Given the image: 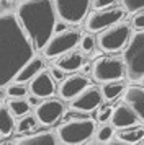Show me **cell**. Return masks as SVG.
<instances>
[{
  "instance_id": "6da1fadb",
  "label": "cell",
  "mask_w": 144,
  "mask_h": 145,
  "mask_svg": "<svg viewBox=\"0 0 144 145\" xmlns=\"http://www.w3.org/2000/svg\"><path fill=\"white\" fill-rule=\"evenodd\" d=\"M33 49L17 16L0 15V86L15 80L23 64L33 57Z\"/></svg>"
},
{
  "instance_id": "7a4b0ae2",
  "label": "cell",
  "mask_w": 144,
  "mask_h": 145,
  "mask_svg": "<svg viewBox=\"0 0 144 145\" xmlns=\"http://www.w3.org/2000/svg\"><path fill=\"white\" fill-rule=\"evenodd\" d=\"M17 20L34 49H43L54 33L56 10L52 0H25L17 8Z\"/></svg>"
},
{
  "instance_id": "3957f363",
  "label": "cell",
  "mask_w": 144,
  "mask_h": 145,
  "mask_svg": "<svg viewBox=\"0 0 144 145\" xmlns=\"http://www.w3.org/2000/svg\"><path fill=\"white\" fill-rule=\"evenodd\" d=\"M126 77L133 82H139L144 77V29H137L131 34L123 54Z\"/></svg>"
},
{
  "instance_id": "277c9868",
  "label": "cell",
  "mask_w": 144,
  "mask_h": 145,
  "mask_svg": "<svg viewBox=\"0 0 144 145\" xmlns=\"http://www.w3.org/2000/svg\"><path fill=\"white\" fill-rule=\"evenodd\" d=\"M95 134V122L92 119H72L61 124L56 131L62 144H84Z\"/></svg>"
},
{
  "instance_id": "5b68a950",
  "label": "cell",
  "mask_w": 144,
  "mask_h": 145,
  "mask_svg": "<svg viewBox=\"0 0 144 145\" xmlns=\"http://www.w3.org/2000/svg\"><path fill=\"white\" fill-rule=\"evenodd\" d=\"M92 75L97 82L102 83L121 80L126 75L123 59L116 56H98L92 65Z\"/></svg>"
},
{
  "instance_id": "8992f818",
  "label": "cell",
  "mask_w": 144,
  "mask_h": 145,
  "mask_svg": "<svg viewBox=\"0 0 144 145\" xmlns=\"http://www.w3.org/2000/svg\"><path fill=\"white\" fill-rule=\"evenodd\" d=\"M131 38V26L128 23L118 21L111 26L105 28L98 34V46L105 52H116L124 44H128Z\"/></svg>"
},
{
  "instance_id": "52a82bcc",
  "label": "cell",
  "mask_w": 144,
  "mask_h": 145,
  "mask_svg": "<svg viewBox=\"0 0 144 145\" xmlns=\"http://www.w3.org/2000/svg\"><path fill=\"white\" fill-rule=\"evenodd\" d=\"M56 15L67 25H79L89 13L92 0H52Z\"/></svg>"
},
{
  "instance_id": "ba28073f",
  "label": "cell",
  "mask_w": 144,
  "mask_h": 145,
  "mask_svg": "<svg viewBox=\"0 0 144 145\" xmlns=\"http://www.w3.org/2000/svg\"><path fill=\"white\" fill-rule=\"evenodd\" d=\"M79 39H80V33L77 29H64V31H57L56 34L52 33L49 41L43 47L44 56L49 59L59 57V56L72 51L79 44Z\"/></svg>"
},
{
  "instance_id": "9c48e42d",
  "label": "cell",
  "mask_w": 144,
  "mask_h": 145,
  "mask_svg": "<svg viewBox=\"0 0 144 145\" xmlns=\"http://www.w3.org/2000/svg\"><path fill=\"white\" fill-rule=\"evenodd\" d=\"M124 8L123 7H108V8H102V10H95L87 16L85 26L89 31H102L105 28L115 25L118 21H121V18L124 16Z\"/></svg>"
},
{
  "instance_id": "30bf717a",
  "label": "cell",
  "mask_w": 144,
  "mask_h": 145,
  "mask_svg": "<svg viewBox=\"0 0 144 145\" xmlns=\"http://www.w3.org/2000/svg\"><path fill=\"white\" fill-rule=\"evenodd\" d=\"M102 91L97 86H85L80 93H77L71 99V109L79 112H90L102 105Z\"/></svg>"
},
{
  "instance_id": "8fae6325",
  "label": "cell",
  "mask_w": 144,
  "mask_h": 145,
  "mask_svg": "<svg viewBox=\"0 0 144 145\" xmlns=\"http://www.w3.org/2000/svg\"><path fill=\"white\" fill-rule=\"evenodd\" d=\"M62 114H64V105L56 98H46L44 101L38 103L34 111L38 122L44 125H52L54 122H57Z\"/></svg>"
},
{
  "instance_id": "7c38bea8",
  "label": "cell",
  "mask_w": 144,
  "mask_h": 145,
  "mask_svg": "<svg viewBox=\"0 0 144 145\" xmlns=\"http://www.w3.org/2000/svg\"><path fill=\"white\" fill-rule=\"evenodd\" d=\"M56 90V83H54V78L49 72L46 70H39L34 77L31 78V83H30V91L31 95H36L38 98H48L51 96Z\"/></svg>"
},
{
  "instance_id": "4fadbf2b",
  "label": "cell",
  "mask_w": 144,
  "mask_h": 145,
  "mask_svg": "<svg viewBox=\"0 0 144 145\" xmlns=\"http://www.w3.org/2000/svg\"><path fill=\"white\" fill-rule=\"evenodd\" d=\"M89 85V78L80 73H72L65 77L59 85V96L62 99H72L77 93H80Z\"/></svg>"
},
{
  "instance_id": "5bb4252c",
  "label": "cell",
  "mask_w": 144,
  "mask_h": 145,
  "mask_svg": "<svg viewBox=\"0 0 144 145\" xmlns=\"http://www.w3.org/2000/svg\"><path fill=\"white\" fill-rule=\"evenodd\" d=\"M123 101L144 121V86L129 85L123 90Z\"/></svg>"
},
{
  "instance_id": "9a60e30c",
  "label": "cell",
  "mask_w": 144,
  "mask_h": 145,
  "mask_svg": "<svg viewBox=\"0 0 144 145\" xmlns=\"http://www.w3.org/2000/svg\"><path fill=\"white\" fill-rule=\"evenodd\" d=\"M137 114L126 103H121L118 105L116 108H113L111 111V116H110V121H111V125L116 127V129H123V127H129V125H136L137 122Z\"/></svg>"
},
{
  "instance_id": "2e32d148",
  "label": "cell",
  "mask_w": 144,
  "mask_h": 145,
  "mask_svg": "<svg viewBox=\"0 0 144 145\" xmlns=\"http://www.w3.org/2000/svg\"><path fill=\"white\" fill-rule=\"evenodd\" d=\"M84 65V56L79 51H69V52L59 56L56 60V67H59L62 72H75Z\"/></svg>"
},
{
  "instance_id": "e0dca14e",
  "label": "cell",
  "mask_w": 144,
  "mask_h": 145,
  "mask_svg": "<svg viewBox=\"0 0 144 145\" xmlns=\"http://www.w3.org/2000/svg\"><path fill=\"white\" fill-rule=\"evenodd\" d=\"M43 65H44V62H43V59L41 57H38V56H33L31 59H28L23 64V67L18 70V73H17V77H15V80L17 82H20V83H25V82H28V80H31L36 73L43 69Z\"/></svg>"
},
{
  "instance_id": "ac0fdd59",
  "label": "cell",
  "mask_w": 144,
  "mask_h": 145,
  "mask_svg": "<svg viewBox=\"0 0 144 145\" xmlns=\"http://www.w3.org/2000/svg\"><path fill=\"white\" fill-rule=\"evenodd\" d=\"M113 135H115V142H120V144H139L144 140V127H139V125L123 127Z\"/></svg>"
},
{
  "instance_id": "d6986e66",
  "label": "cell",
  "mask_w": 144,
  "mask_h": 145,
  "mask_svg": "<svg viewBox=\"0 0 144 145\" xmlns=\"http://www.w3.org/2000/svg\"><path fill=\"white\" fill-rule=\"evenodd\" d=\"M18 144L21 145H56L57 144V137L49 131H41L31 135H25V137L18 138Z\"/></svg>"
},
{
  "instance_id": "ffe728a7",
  "label": "cell",
  "mask_w": 144,
  "mask_h": 145,
  "mask_svg": "<svg viewBox=\"0 0 144 145\" xmlns=\"http://www.w3.org/2000/svg\"><path fill=\"white\" fill-rule=\"evenodd\" d=\"M124 90V85L120 82V80H113V82H105L103 86L100 88L102 91V96H103L106 101H113L116 99Z\"/></svg>"
},
{
  "instance_id": "44dd1931",
  "label": "cell",
  "mask_w": 144,
  "mask_h": 145,
  "mask_svg": "<svg viewBox=\"0 0 144 145\" xmlns=\"http://www.w3.org/2000/svg\"><path fill=\"white\" fill-rule=\"evenodd\" d=\"M13 125H15V121H13V114L12 111L8 109V106H0V135H10L13 131Z\"/></svg>"
},
{
  "instance_id": "7402d4cb",
  "label": "cell",
  "mask_w": 144,
  "mask_h": 145,
  "mask_svg": "<svg viewBox=\"0 0 144 145\" xmlns=\"http://www.w3.org/2000/svg\"><path fill=\"white\" fill-rule=\"evenodd\" d=\"M7 106H8V109L12 111L13 116H25V114H28V111H30V103H28V99H23V98H12L8 99V103H7Z\"/></svg>"
},
{
  "instance_id": "603a6c76",
  "label": "cell",
  "mask_w": 144,
  "mask_h": 145,
  "mask_svg": "<svg viewBox=\"0 0 144 145\" xmlns=\"http://www.w3.org/2000/svg\"><path fill=\"white\" fill-rule=\"evenodd\" d=\"M36 124H38V119H36V116L25 114V116H21L18 125H17V132H18V134H23V132L33 131V129L36 127Z\"/></svg>"
},
{
  "instance_id": "cb8c5ba5",
  "label": "cell",
  "mask_w": 144,
  "mask_h": 145,
  "mask_svg": "<svg viewBox=\"0 0 144 145\" xmlns=\"http://www.w3.org/2000/svg\"><path fill=\"white\" fill-rule=\"evenodd\" d=\"M113 125L110 124H102L98 125V129H95V137H97L98 142H108V140H111V137H113Z\"/></svg>"
},
{
  "instance_id": "d4e9b609",
  "label": "cell",
  "mask_w": 144,
  "mask_h": 145,
  "mask_svg": "<svg viewBox=\"0 0 144 145\" xmlns=\"http://www.w3.org/2000/svg\"><path fill=\"white\" fill-rule=\"evenodd\" d=\"M79 46L82 49V52H85V54L92 52L93 47H95V39H93V36H92V34H82L80 39H79Z\"/></svg>"
},
{
  "instance_id": "484cf974",
  "label": "cell",
  "mask_w": 144,
  "mask_h": 145,
  "mask_svg": "<svg viewBox=\"0 0 144 145\" xmlns=\"http://www.w3.org/2000/svg\"><path fill=\"white\" fill-rule=\"evenodd\" d=\"M124 12L128 13H136L139 10H144V0H121Z\"/></svg>"
},
{
  "instance_id": "4316f807",
  "label": "cell",
  "mask_w": 144,
  "mask_h": 145,
  "mask_svg": "<svg viewBox=\"0 0 144 145\" xmlns=\"http://www.w3.org/2000/svg\"><path fill=\"white\" fill-rule=\"evenodd\" d=\"M7 95L12 96V98H23L26 96V88L21 83H12V85L7 86Z\"/></svg>"
},
{
  "instance_id": "83f0119b",
  "label": "cell",
  "mask_w": 144,
  "mask_h": 145,
  "mask_svg": "<svg viewBox=\"0 0 144 145\" xmlns=\"http://www.w3.org/2000/svg\"><path fill=\"white\" fill-rule=\"evenodd\" d=\"M111 111H113V108H111L110 105L102 106V108L97 111V121L98 122H106V121L110 119V116H111Z\"/></svg>"
},
{
  "instance_id": "f1b7e54d",
  "label": "cell",
  "mask_w": 144,
  "mask_h": 145,
  "mask_svg": "<svg viewBox=\"0 0 144 145\" xmlns=\"http://www.w3.org/2000/svg\"><path fill=\"white\" fill-rule=\"evenodd\" d=\"M133 26L136 29H144V10H139L133 16Z\"/></svg>"
},
{
  "instance_id": "f546056e",
  "label": "cell",
  "mask_w": 144,
  "mask_h": 145,
  "mask_svg": "<svg viewBox=\"0 0 144 145\" xmlns=\"http://www.w3.org/2000/svg\"><path fill=\"white\" fill-rule=\"evenodd\" d=\"M92 5L95 7V10H102V8L116 5V0H92Z\"/></svg>"
},
{
  "instance_id": "4dcf8cb0",
  "label": "cell",
  "mask_w": 144,
  "mask_h": 145,
  "mask_svg": "<svg viewBox=\"0 0 144 145\" xmlns=\"http://www.w3.org/2000/svg\"><path fill=\"white\" fill-rule=\"evenodd\" d=\"M62 73H64V72H62L59 67H56V65L51 69V75H52V78H54V80H62Z\"/></svg>"
},
{
  "instance_id": "1f68e13d",
  "label": "cell",
  "mask_w": 144,
  "mask_h": 145,
  "mask_svg": "<svg viewBox=\"0 0 144 145\" xmlns=\"http://www.w3.org/2000/svg\"><path fill=\"white\" fill-rule=\"evenodd\" d=\"M28 103H30V106H38V96L36 95L28 96Z\"/></svg>"
},
{
  "instance_id": "d6a6232c",
  "label": "cell",
  "mask_w": 144,
  "mask_h": 145,
  "mask_svg": "<svg viewBox=\"0 0 144 145\" xmlns=\"http://www.w3.org/2000/svg\"><path fill=\"white\" fill-rule=\"evenodd\" d=\"M65 29V21H62V23H56L54 25V31L57 33V31H64Z\"/></svg>"
},
{
  "instance_id": "836d02e7",
  "label": "cell",
  "mask_w": 144,
  "mask_h": 145,
  "mask_svg": "<svg viewBox=\"0 0 144 145\" xmlns=\"http://www.w3.org/2000/svg\"><path fill=\"white\" fill-rule=\"evenodd\" d=\"M5 96H7V90H3V88L0 86V101H2V99L5 98Z\"/></svg>"
},
{
  "instance_id": "e575fe53",
  "label": "cell",
  "mask_w": 144,
  "mask_h": 145,
  "mask_svg": "<svg viewBox=\"0 0 144 145\" xmlns=\"http://www.w3.org/2000/svg\"><path fill=\"white\" fill-rule=\"evenodd\" d=\"M139 82H143V83H144V77H143V78H139Z\"/></svg>"
}]
</instances>
